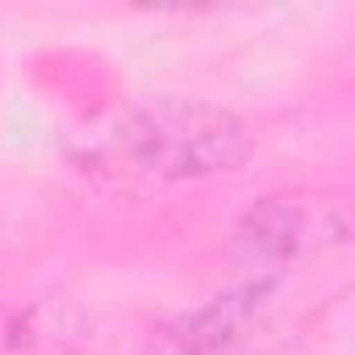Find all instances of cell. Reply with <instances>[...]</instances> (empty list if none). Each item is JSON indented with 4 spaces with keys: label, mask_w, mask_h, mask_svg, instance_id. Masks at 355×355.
<instances>
[{
    "label": "cell",
    "mask_w": 355,
    "mask_h": 355,
    "mask_svg": "<svg viewBox=\"0 0 355 355\" xmlns=\"http://www.w3.org/2000/svg\"><path fill=\"white\" fill-rule=\"evenodd\" d=\"M247 150L251 138L234 113L201 101H159L121 117L92 150V163L121 180L175 184L214 171H234Z\"/></svg>",
    "instance_id": "1"
},
{
    "label": "cell",
    "mask_w": 355,
    "mask_h": 355,
    "mask_svg": "<svg viewBox=\"0 0 355 355\" xmlns=\"http://www.w3.org/2000/svg\"><path fill=\"white\" fill-rule=\"evenodd\" d=\"M234 234H239V247L251 259H293L301 251L343 243L347 239V214L338 205H330V201L318 214V209H309L301 201L272 197L259 209H251L239 222Z\"/></svg>",
    "instance_id": "2"
},
{
    "label": "cell",
    "mask_w": 355,
    "mask_h": 355,
    "mask_svg": "<svg viewBox=\"0 0 355 355\" xmlns=\"http://www.w3.org/2000/svg\"><path fill=\"white\" fill-rule=\"evenodd\" d=\"M255 313H259L255 288H247L239 297H222L218 305L193 313L171 334V351L175 355H230L255 326Z\"/></svg>",
    "instance_id": "3"
}]
</instances>
